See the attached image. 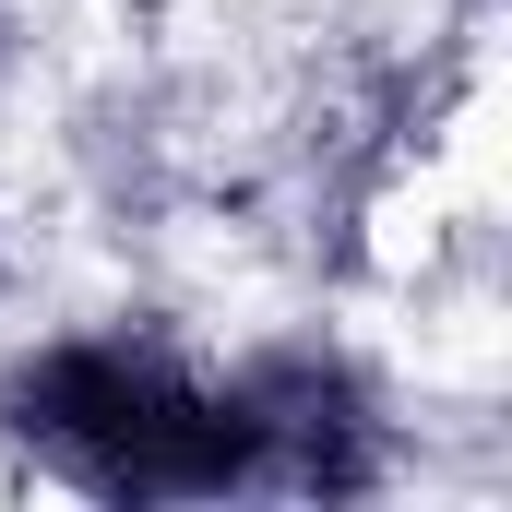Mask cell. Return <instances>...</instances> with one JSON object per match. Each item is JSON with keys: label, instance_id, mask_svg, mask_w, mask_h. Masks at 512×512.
I'll list each match as a JSON object with an SVG mask.
<instances>
[{"label": "cell", "instance_id": "cell-1", "mask_svg": "<svg viewBox=\"0 0 512 512\" xmlns=\"http://www.w3.org/2000/svg\"><path fill=\"white\" fill-rule=\"evenodd\" d=\"M0 441L84 501H239L262 489L239 393L155 334H72L0 370Z\"/></svg>", "mask_w": 512, "mask_h": 512}, {"label": "cell", "instance_id": "cell-2", "mask_svg": "<svg viewBox=\"0 0 512 512\" xmlns=\"http://www.w3.org/2000/svg\"><path fill=\"white\" fill-rule=\"evenodd\" d=\"M227 393L251 417V453H262L274 501H370L393 477L382 405L358 382V358H334V346H262V358L227 370Z\"/></svg>", "mask_w": 512, "mask_h": 512}]
</instances>
